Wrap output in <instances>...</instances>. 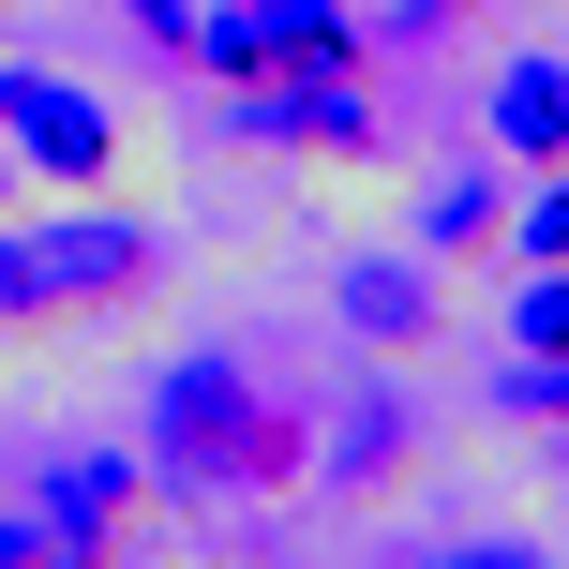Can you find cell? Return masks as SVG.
<instances>
[{
    "label": "cell",
    "instance_id": "obj_11",
    "mask_svg": "<svg viewBox=\"0 0 569 569\" xmlns=\"http://www.w3.org/2000/svg\"><path fill=\"white\" fill-rule=\"evenodd\" d=\"M510 345L569 360V256H525V284H510Z\"/></svg>",
    "mask_w": 569,
    "mask_h": 569
},
{
    "label": "cell",
    "instance_id": "obj_17",
    "mask_svg": "<svg viewBox=\"0 0 569 569\" xmlns=\"http://www.w3.org/2000/svg\"><path fill=\"white\" fill-rule=\"evenodd\" d=\"M540 435H555V480H569V405H555V420H540Z\"/></svg>",
    "mask_w": 569,
    "mask_h": 569
},
{
    "label": "cell",
    "instance_id": "obj_2",
    "mask_svg": "<svg viewBox=\"0 0 569 569\" xmlns=\"http://www.w3.org/2000/svg\"><path fill=\"white\" fill-rule=\"evenodd\" d=\"M226 136L315 150V166H375V150H390V106H375V60L345 46V60H284V76L226 90Z\"/></svg>",
    "mask_w": 569,
    "mask_h": 569
},
{
    "label": "cell",
    "instance_id": "obj_12",
    "mask_svg": "<svg viewBox=\"0 0 569 569\" xmlns=\"http://www.w3.org/2000/svg\"><path fill=\"white\" fill-rule=\"evenodd\" d=\"M0 330H60V284L30 256V226H0Z\"/></svg>",
    "mask_w": 569,
    "mask_h": 569
},
{
    "label": "cell",
    "instance_id": "obj_7",
    "mask_svg": "<svg viewBox=\"0 0 569 569\" xmlns=\"http://www.w3.org/2000/svg\"><path fill=\"white\" fill-rule=\"evenodd\" d=\"M435 315H450V300H435V256H420V240H375V256L330 270V330L360 345V360H420Z\"/></svg>",
    "mask_w": 569,
    "mask_h": 569
},
{
    "label": "cell",
    "instance_id": "obj_9",
    "mask_svg": "<svg viewBox=\"0 0 569 569\" xmlns=\"http://www.w3.org/2000/svg\"><path fill=\"white\" fill-rule=\"evenodd\" d=\"M480 150H510L525 180H540V166H569V46L495 60V90H480Z\"/></svg>",
    "mask_w": 569,
    "mask_h": 569
},
{
    "label": "cell",
    "instance_id": "obj_14",
    "mask_svg": "<svg viewBox=\"0 0 569 569\" xmlns=\"http://www.w3.org/2000/svg\"><path fill=\"white\" fill-rule=\"evenodd\" d=\"M480 0H390V46H435V30H465Z\"/></svg>",
    "mask_w": 569,
    "mask_h": 569
},
{
    "label": "cell",
    "instance_id": "obj_13",
    "mask_svg": "<svg viewBox=\"0 0 569 569\" xmlns=\"http://www.w3.org/2000/svg\"><path fill=\"white\" fill-rule=\"evenodd\" d=\"M120 16H136V30H150L166 60H196V0H120Z\"/></svg>",
    "mask_w": 569,
    "mask_h": 569
},
{
    "label": "cell",
    "instance_id": "obj_4",
    "mask_svg": "<svg viewBox=\"0 0 569 569\" xmlns=\"http://www.w3.org/2000/svg\"><path fill=\"white\" fill-rule=\"evenodd\" d=\"M0 150H16L30 180H120V106L76 76H46V60H0Z\"/></svg>",
    "mask_w": 569,
    "mask_h": 569
},
{
    "label": "cell",
    "instance_id": "obj_16",
    "mask_svg": "<svg viewBox=\"0 0 569 569\" xmlns=\"http://www.w3.org/2000/svg\"><path fill=\"white\" fill-rule=\"evenodd\" d=\"M16 180H30V166H16V150H0V226H16Z\"/></svg>",
    "mask_w": 569,
    "mask_h": 569
},
{
    "label": "cell",
    "instance_id": "obj_8",
    "mask_svg": "<svg viewBox=\"0 0 569 569\" xmlns=\"http://www.w3.org/2000/svg\"><path fill=\"white\" fill-rule=\"evenodd\" d=\"M46 525H60V555H120L150 525V450H106V435L46 450Z\"/></svg>",
    "mask_w": 569,
    "mask_h": 569
},
{
    "label": "cell",
    "instance_id": "obj_3",
    "mask_svg": "<svg viewBox=\"0 0 569 569\" xmlns=\"http://www.w3.org/2000/svg\"><path fill=\"white\" fill-rule=\"evenodd\" d=\"M315 510H360V495H390L405 480V465H420V390H405V375L390 360H360V375H345V390H330V420H315Z\"/></svg>",
    "mask_w": 569,
    "mask_h": 569
},
{
    "label": "cell",
    "instance_id": "obj_10",
    "mask_svg": "<svg viewBox=\"0 0 569 569\" xmlns=\"http://www.w3.org/2000/svg\"><path fill=\"white\" fill-rule=\"evenodd\" d=\"M420 256L465 270V256H510V150H450L420 180Z\"/></svg>",
    "mask_w": 569,
    "mask_h": 569
},
{
    "label": "cell",
    "instance_id": "obj_1",
    "mask_svg": "<svg viewBox=\"0 0 569 569\" xmlns=\"http://www.w3.org/2000/svg\"><path fill=\"white\" fill-rule=\"evenodd\" d=\"M315 450V405L270 390L240 345H180L150 375V495H284Z\"/></svg>",
    "mask_w": 569,
    "mask_h": 569
},
{
    "label": "cell",
    "instance_id": "obj_6",
    "mask_svg": "<svg viewBox=\"0 0 569 569\" xmlns=\"http://www.w3.org/2000/svg\"><path fill=\"white\" fill-rule=\"evenodd\" d=\"M30 256H46L60 315H120V300H150V284H166V240H150L136 210H46V226H30Z\"/></svg>",
    "mask_w": 569,
    "mask_h": 569
},
{
    "label": "cell",
    "instance_id": "obj_5",
    "mask_svg": "<svg viewBox=\"0 0 569 569\" xmlns=\"http://www.w3.org/2000/svg\"><path fill=\"white\" fill-rule=\"evenodd\" d=\"M345 46H360L345 0H196V60H180V76L256 90V76H284V60H345Z\"/></svg>",
    "mask_w": 569,
    "mask_h": 569
},
{
    "label": "cell",
    "instance_id": "obj_15",
    "mask_svg": "<svg viewBox=\"0 0 569 569\" xmlns=\"http://www.w3.org/2000/svg\"><path fill=\"white\" fill-rule=\"evenodd\" d=\"M46 555H60V525H46V510H0V569H46Z\"/></svg>",
    "mask_w": 569,
    "mask_h": 569
}]
</instances>
